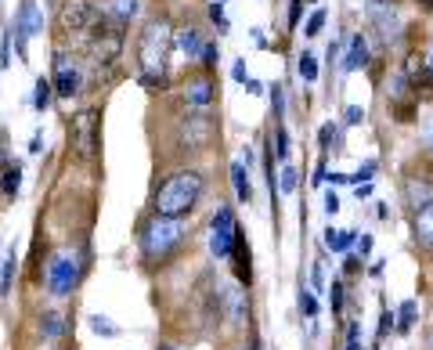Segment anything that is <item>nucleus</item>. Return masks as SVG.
<instances>
[{"label": "nucleus", "instance_id": "obj_26", "mask_svg": "<svg viewBox=\"0 0 433 350\" xmlns=\"http://www.w3.org/2000/svg\"><path fill=\"white\" fill-rule=\"evenodd\" d=\"M40 329H44V336H61V329H66V325H61V314H54V310H47L44 318H40Z\"/></svg>", "mask_w": 433, "mask_h": 350}, {"label": "nucleus", "instance_id": "obj_12", "mask_svg": "<svg viewBox=\"0 0 433 350\" xmlns=\"http://www.w3.org/2000/svg\"><path fill=\"white\" fill-rule=\"evenodd\" d=\"M40 29V11L33 0H22V11H18V22H15V44H18V54L25 58V40Z\"/></svg>", "mask_w": 433, "mask_h": 350}, {"label": "nucleus", "instance_id": "obj_25", "mask_svg": "<svg viewBox=\"0 0 433 350\" xmlns=\"http://www.w3.org/2000/svg\"><path fill=\"white\" fill-rule=\"evenodd\" d=\"M412 325H415V300H405V303H401V310H397V329L408 332Z\"/></svg>", "mask_w": 433, "mask_h": 350}, {"label": "nucleus", "instance_id": "obj_50", "mask_svg": "<svg viewBox=\"0 0 433 350\" xmlns=\"http://www.w3.org/2000/svg\"><path fill=\"white\" fill-rule=\"evenodd\" d=\"M429 350H433V343H429Z\"/></svg>", "mask_w": 433, "mask_h": 350}, {"label": "nucleus", "instance_id": "obj_40", "mask_svg": "<svg viewBox=\"0 0 433 350\" xmlns=\"http://www.w3.org/2000/svg\"><path fill=\"white\" fill-rule=\"evenodd\" d=\"M271 105H274V119H282V109H286V102H282V87L271 90Z\"/></svg>", "mask_w": 433, "mask_h": 350}, {"label": "nucleus", "instance_id": "obj_38", "mask_svg": "<svg viewBox=\"0 0 433 350\" xmlns=\"http://www.w3.org/2000/svg\"><path fill=\"white\" fill-rule=\"evenodd\" d=\"M209 18L224 29V4H221V0H209Z\"/></svg>", "mask_w": 433, "mask_h": 350}, {"label": "nucleus", "instance_id": "obj_20", "mask_svg": "<svg viewBox=\"0 0 433 350\" xmlns=\"http://www.w3.org/2000/svg\"><path fill=\"white\" fill-rule=\"evenodd\" d=\"M18 188H22V167L18 163H4V174H0V195L15 199Z\"/></svg>", "mask_w": 433, "mask_h": 350}, {"label": "nucleus", "instance_id": "obj_19", "mask_svg": "<svg viewBox=\"0 0 433 350\" xmlns=\"http://www.w3.org/2000/svg\"><path fill=\"white\" fill-rule=\"evenodd\" d=\"M102 15L119 22V25H127L138 15V0H109V8H102Z\"/></svg>", "mask_w": 433, "mask_h": 350}, {"label": "nucleus", "instance_id": "obj_23", "mask_svg": "<svg viewBox=\"0 0 433 350\" xmlns=\"http://www.w3.org/2000/svg\"><path fill=\"white\" fill-rule=\"evenodd\" d=\"M296 69H300V80H303V83H315V80H318V58L303 51V54H300V66H296Z\"/></svg>", "mask_w": 433, "mask_h": 350}, {"label": "nucleus", "instance_id": "obj_9", "mask_svg": "<svg viewBox=\"0 0 433 350\" xmlns=\"http://www.w3.org/2000/svg\"><path fill=\"white\" fill-rule=\"evenodd\" d=\"M235 231H238V224H235L231 206H221V210H216V217H213V224H209V249H213V257H221V260L231 257Z\"/></svg>", "mask_w": 433, "mask_h": 350}, {"label": "nucleus", "instance_id": "obj_48", "mask_svg": "<svg viewBox=\"0 0 433 350\" xmlns=\"http://www.w3.org/2000/svg\"><path fill=\"white\" fill-rule=\"evenodd\" d=\"M419 4H422L426 11H433V0H419Z\"/></svg>", "mask_w": 433, "mask_h": 350}, {"label": "nucleus", "instance_id": "obj_30", "mask_svg": "<svg viewBox=\"0 0 433 350\" xmlns=\"http://www.w3.org/2000/svg\"><path fill=\"white\" fill-rule=\"evenodd\" d=\"M322 29H325V11H315L311 18H307V25H303V33H307V37H318V33H322Z\"/></svg>", "mask_w": 433, "mask_h": 350}, {"label": "nucleus", "instance_id": "obj_31", "mask_svg": "<svg viewBox=\"0 0 433 350\" xmlns=\"http://www.w3.org/2000/svg\"><path fill=\"white\" fill-rule=\"evenodd\" d=\"M300 310H303L307 318H315V314H318V300H315V293L300 289Z\"/></svg>", "mask_w": 433, "mask_h": 350}, {"label": "nucleus", "instance_id": "obj_28", "mask_svg": "<svg viewBox=\"0 0 433 350\" xmlns=\"http://www.w3.org/2000/svg\"><path fill=\"white\" fill-rule=\"evenodd\" d=\"M274 155L278 159H289V131H286V126H278V131H274Z\"/></svg>", "mask_w": 433, "mask_h": 350}, {"label": "nucleus", "instance_id": "obj_10", "mask_svg": "<svg viewBox=\"0 0 433 350\" xmlns=\"http://www.w3.org/2000/svg\"><path fill=\"white\" fill-rule=\"evenodd\" d=\"M54 94H61V98H73V94H80V83H83V73L80 66H73L69 58H54Z\"/></svg>", "mask_w": 433, "mask_h": 350}, {"label": "nucleus", "instance_id": "obj_7", "mask_svg": "<svg viewBox=\"0 0 433 350\" xmlns=\"http://www.w3.org/2000/svg\"><path fill=\"white\" fill-rule=\"evenodd\" d=\"M216 141V119L209 112H188L177 126V145L188 152H206Z\"/></svg>", "mask_w": 433, "mask_h": 350}, {"label": "nucleus", "instance_id": "obj_33", "mask_svg": "<svg viewBox=\"0 0 433 350\" xmlns=\"http://www.w3.org/2000/svg\"><path fill=\"white\" fill-rule=\"evenodd\" d=\"M372 174H376V159H368L365 167H358V174H350V181L354 184H365V181H372Z\"/></svg>", "mask_w": 433, "mask_h": 350}, {"label": "nucleus", "instance_id": "obj_47", "mask_svg": "<svg viewBox=\"0 0 433 350\" xmlns=\"http://www.w3.org/2000/svg\"><path fill=\"white\" fill-rule=\"evenodd\" d=\"M311 282H315L318 289H322V264H315V274H311Z\"/></svg>", "mask_w": 433, "mask_h": 350}, {"label": "nucleus", "instance_id": "obj_35", "mask_svg": "<svg viewBox=\"0 0 433 350\" xmlns=\"http://www.w3.org/2000/svg\"><path fill=\"white\" fill-rule=\"evenodd\" d=\"M394 322H397V318L390 314V307H383V314H379V339H383V336L394 329Z\"/></svg>", "mask_w": 433, "mask_h": 350}, {"label": "nucleus", "instance_id": "obj_49", "mask_svg": "<svg viewBox=\"0 0 433 350\" xmlns=\"http://www.w3.org/2000/svg\"><path fill=\"white\" fill-rule=\"evenodd\" d=\"M159 350H177V346H159Z\"/></svg>", "mask_w": 433, "mask_h": 350}, {"label": "nucleus", "instance_id": "obj_8", "mask_svg": "<svg viewBox=\"0 0 433 350\" xmlns=\"http://www.w3.org/2000/svg\"><path fill=\"white\" fill-rule=\"evenodd\" d=\"M76 278H80V264H76L73 253L69 249L54 253L51 264H47V289H51V296H69Z\"/></svg>", "mask_w": 433, "mask_h": 350}, {"label": "nucleus", "instance_id": "obj_37", "mask_svg": "<svg viewBox=\"0 0 433 350\" xmlns=\"http://www.w3.org/2000/svg\"><path fill=\"white\" fill-rule=\"evenodd\" d=\"M300 15H303V0H289V29L300 25Z\"/></svg>", "mask_w": 433, "mask_h": 350}, {"label": "nucleus", "instance_id": "obj_32", "mask_svg": "<svg viewBox=\"0 0 433 350\" xmlns=\"http://www.w3.org/2000/svg\"><path fill=\"white\" fill-rule=\"evenodd\" d=\"M329 303H332V314L343 310V282H332V289H329Z\"/></svg>", "mask_w": 433, "mask_h": 350}, {"label": "nucleus", "instance_id": "obj_24", "mask_svg": "<svg viewBox=\"0 0 433 350\" xmlns=\"http://www.w3.org/2000/svg\"><path fill=\"white\" fill-rule=\"evenodd\" d=\"M51 98H54V83L40 76V80H37V94H33V105H37V109L44 112V109L51 105Z\"/></svg>", "mask_w": 433, "mask_h": 350}, {"label": "nucleus", "instance_id": "obj_3", "mask_svg": "<svg viewBox=\"0 0 433 350\" xmlns=\"http://www.w3.org/2000/svg\"><path fill=\"white\" fill-rule=\"evenodd\" d=\"M184 246V224L170 217H152L141 228V249L148 260H166Z\"/></svg>", "mask_w": 433, "mask_h": 350}, {"label": "nucleus", "instance_id": "obj_17", "mask_svg": "<svg viewBox=\"0 0 433 350\" xmlns=\"http://www.w3.org/2000/svg\"><path fill=\"white\" fill-rule=\"evenodd\" d=\"M173 47H181L188 58H199L206 44H202V37H199V29H177V33H173Z\"/></svg>", "mask_w": 433, "mask_h": 350}, {"label": "nucleus", "instance_id": "obj_46", "mask_svg": "<svg viewBox=\"0 0 433 350\" xmlns=\"http://www.w3.org/2000/svg\"><path fill=\"white\" fill-rule=\"evenodd\" d=\"M358 267H361V257H347V271H350V274H354V271H358Z\"/></svg>", "mask_w": 433, "mask_h": 350}, {"label": "nucleus", "instance_id": "obj_1", "mask_svg": "<svg viewBox=\"0 0 433 350\" xmlns=\"http://www.w3.org/2000/svg\"><path fill=\"white\" fill-rule=\"evenodd\" d=\"M170 18H148L138 33V80L145 87H163L170 76V51H173Z\"/></svg>", "mask_w": 433, "mask_h": 350}, {"label": "nucleus", "instance_id": "obj_44", "mask_svg": "<svg viewBox=\"0 0 433 350\" xmlns=\"http://www.w3.org/2000/svg\"><path fill=\"white\" fill-rule=\"evenodd\" d=\"M372 195V181H365V184H358V199H368Z\"/></svg>", "mask_w": 433, "mask_h": 350}, {"label": "nucleus", "instance_id": "obj_6", "mask_svg": "<svg viewBox=\"0 0 433 350\" xmlns=\"http://www.w3.org/2000/svg\"><path fill=\"white\" fill-rule=\"evenodd\" d=\"M69 138H73V148H76V159L90 163L102 148V116L98 109H83L73 116V126H69Z\"/></svg>", "mask_w": 433, "mask_h": 350}, {"label": "nucleus", "instance_id": "obj_41", "mask_svg": "<svg viewBox=\"0 0 433 350\" xmlns=\"http://www.w3.org/2000/svg\"><path fill=\"white\" fill-rule=\"evenodd\" d=\"M318 141H322L325 148H329V145L336 141V126H332V123H329V126H322V134H318Z\"/></svg>", "mask_w": 433, "mask_h": 350}, {"label": "nucleus", "instance_id": "obj_45", "mask_svg": "<svg viewBox=\"0 0 433 350\" xmlns=\"http://www.w3.org/2000/svg\"><path fill=\"white\" fill-rule=\"evenodd\" d=\"M426 83H433V54H429V61H426V73H419Z\"/></svg>", "mask_w": 433, "mask_h": 350}, {"label": "nucleus", "instance_id": "obj_22", "mask_svg": "<svg viewBox=\"0 0 433 350\" xmlns=\"http://www.w3.org/2000/svg\"><path fill=\"white\" fill-rule=\"evenodd\" d=\"M350 242H354V231H325V246L332 249V253H343V249H350Z\"/></svg>", "mask_w": 433, "mask_h": 350}, {"label": "nucleus", "instance_id": "obj_29", "mask_svg": "<svg viewBox=\"0 0 433 350\" xmlns=\"http://www.w3.org/2000/svg\"><path fill=\"white\" fill-rule=\"evenodd\" d=\"M90 329H94L98 336H116V332H119V329L109 322V318H102V314H94V318H90Z\"/></svg>", "mask_w": 433, "mask_h": 350}, {"label": "nucleus", "instance_id": "obj_13", "mask_svg": "<svg viewBox=\"0 0 433 350\" xmlns=\"http://www.w3.org/2000/svg\"><path fill=\"white\" fill-rule=\"evenodd\" d=\"M221 307L228 314L231 325H242L245 322V293L238 289V285H228V289H221Z\"/></svg>", "mask_w": 433, "mask_h": 350}, {"label": "nucleus", "instance_id": "obj_21", "mask_svg": "<svg viewBox=\"0 0 433 350\" xmlns=\"http://www.w3.org/2000/svg\"><path fill=\"white\" fill-rule=\"evenodd\" d=\"M15 267H18V257H15V249L8 253V260L0 264V296L11 293V278H15Z\"/></svg>", "mask_w": 433, "mask_h": 350}, {"label": "nucleus", "instance_id": "obj_11", "mask_svg": "<svg viewBox=\"0 0 433 350\" xmlns=\"http://www.w3.org/2000/svg\"><path fill=\"white\" fill-rule=\"evenodd\" d=\"M231 260H235L238 285H250L253 282V249H250V239H245L242 228L235 231V242H231Z\"/></svg>", "mask_w": 433, "mask_h": 350}, {"label": "nucleus", "instance_id": "obj_16", "mask_svg": "<svg viewBox=\"0 0 433 350\" xmlns=\"http://www.w3.org/2000/svg\"><path fill=\"white\" fill-rule=\"evenodd\" d=\"M361 66H368V44H365V37L358 33V37L350 40V47H347V58H343V73H358Z\"/></svg>", "mask_w": 433, "mask_h": 350}, {"label": "nucleus", "instance_id": "obj_4", "mask_svg": "<svg viewBox=\"0 0 433 350\" xmlns=\"http://www.w3.org/2000/svg\"><path fill=\"white\" fill-rule=\"evenodd\" d=\"M405 195L412 203V239L426 253H433V188L419 184V181H408Z\"/></svg>", "mask_w": 433, "mask_h": 350}, {"label": "nucleus", "instance_id": "obj_27", "mask_svg": "<svg viewBox=\"0 0 433 350\" xmlns=\"http://www.w3.org/2000/svg\"><path fill=\"white\" fill-rule=\"evenodd\" d=\"M300 188V174L293 167H282V174H278V192H296Z\"/></svg>", "mask_w": 433, "mask_h": 350}, {"label": "nucleus", "instance_id": "obj_43", "mask_svg": "<svg viewBox=\"0 0 433 350\" xmlns=\"http://www.w3.org/2000/svg\"><path fill=\"white\" fill-rule=\"evenodd\" d=\"M231 76H235L238 83H245V80H250V76H245V66H242V61H235V69H231Z\"/></svg>", "mask_w": 433, "mask_h": 350}, {"label": "nucleus", "instance_id": "obj_15", "mask_svg": "<svg viewBox=\"0 0 433 350\" xmlns=\"http://www.w3.org/2000/svg\"><path fill=\"white\" fill-rule=\"evenodd\" d=\"M368 15H372V22L383 29V37L394 33L397 18H394V4H390V0H368Z\"/></svg>", "mask_w": 433, "mask_h": 350}, {"label": "nucleus", "instance_id": "obj_51", "mask_svg": "<svg viewBox=\"0 0 433 350\" xmlns=\"http://www.w3.org/2000/svg\"><path fill=\"white\" fill-rule=\"evenodd\" d=\"M242 350H245V346H242Z\"/></svg>", "mask_w": 433, "mask_h": 350}, {"label": "nucleus", "instance_id": "obj_5", "mask_svg": "<svg viewBox=\"0 0 433 350\" xmlns=\"http://www.w3.org/2000/svg\"><path fill=\"white\" fill-rule=\"evenodd\" d=\"M98 18H102V11H98L94 0H66V4L58 8L54 25H58L61 37H87L90 29L98 25Z\"/></svg>", "mask_w": 433, "mask_h": 350}, {"label": "nucleus", "instance_id": "obj_14", "mask_svg": "<svg viewBox=\"0 0 433 350\" xmlns=\"http://www.w3.org/2000/svg\"><path fill=\"white\" fill-rule=\"evenodd\" d=\"M213 94H216V87L209 83V76H199V80H192L188 87H184V102L195 105V109H206L213 102Z\"/></svg>", "mask_w": 433, "mask_h": 350}, {"label": "nucleus", "instance_id": "obj_34", "mask_svg": "<svg viewBox=\"0 0 433 350\" xmlns=\"http://www.w3.org/2000/svg\"><path fill=\"white\" fill-rule=\"evenodd\" d=\"M216 58H221L216 44H206V47H202V66H206V73H213V69H216Z\"/></svg>", "mask_w": 433, "mask_h": 350}, {"label": "nucleus", "instance_id": "obj_2", "mask_svg": "<svg viewBox=\"0 0 433 350\" xmlns=\"http://www.w3.org/2000/svg\"><path fill=\"white\" fill-rule=\"evenodd\" d=\"M202 192H206V177L199 170H177L159 184L156 199H152V213L170 217V220H184L199 206Z\"/></svg>", "mask_w": 433, "mask_h": 350}, {"label": "nucleus", "instance_id": "obj_18", "mask_svg": "<svg viewBox=\"0 0 433 350\" xmlns=\"http://www.w3.org/2000/svg\"><path fill=\"white\" fill-rule=\"evenodd\" d=\"M231 184L242 203H253V184H250V167L245 163H231Z\"/></svg>", "mask_w": 433, "mask_h": 350}, {"label": "nucleus", "instance_id": "obj_39", "mask_svg": "<svg viewBox=\"0 0 433 350\" xmlns=\"http://www.w3.org/2000/svg\"><path fill=\"white\" fill-rule=\"evenodd\" d=\"M343 116H347V123H350V126L365 123V109H361V105H347V112H343Z\"/></svg>", "mask_w": 433, "mask_h": 350}, {"label": "nucleus", "instance_id": "obj_42", "mask_svg": "<svg viewBox=\"0 0 433 350\" xmlns=\"http://www.w3.org/2000/svg\"><path fill=\"white\" fill-rule=\"evenodd\" d=\"M336 210H339V195H336V192H329V195H325V213L332 217Z\"/></svg>", "mask_w": 433, "mask_h": 350}, {"label": "nucleus", "instance_id": "obj_36", "mask_svg": "<svg viewBox=\"0 0 433 350\" xmlns=\"http://www.w3.org/2000/svg\"><path fill=\"white\" fill-rule=\"evenodd\" d=\"M347 350H361V325L358 322L347 329Z\"/></svg>", "mask_w": 433, "mask_h": 350}]
</instances>
